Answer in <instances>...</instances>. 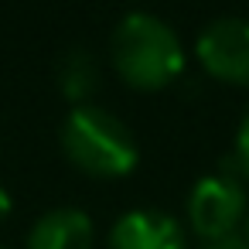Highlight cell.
<instances>
[{"mask_svg":"<svg viewBox=\"0 0 249 249\" xmlns=\"http://www.w3.org/2000/svg\"><path fill=\"white\" fill-rule=\"evenodd\" d=\"M225 160L229 164H222L215 174H205L201 181H195L184 201L188 225L201 235V242L239 232V225H246V215H249V195L242 188L246 178L235 157H225Z\"/></svg>","mask_w":249,"mask_h":249,"instance_id":"cell-3","label":"cell"},{"mask_svg":"<svg viewBox=\"0 0 249 249\" xmlns=\"http://www.w3.org/2000/svg\"><path fill=\"white\" fill-rule=\"evenodd\" d=\"M109 249H188V232L160 208H133L113 222Z\"/></svg>","mask_w":249,"mask_h":249,"instance_id":"cell-5","label":"cell"},{"mask_svg":"<svg viewBox=\"0 0 249 249\" xmlns=\"http://www.w3.org/2000/svg\"><path fill=\"white\" fill-rule=\"evenodd\" d=\"M201 69L229 86H249V21L218 18L212 21L195 45Z\"/></svg>","mask_w":249,"mask_h":249,"instance_id":"cell-4","label":"cell"},{"mask_svg":"<svg viewBox=\"0 0 249 249\" xmlns=\"http://www.w3.org/2000/svg\"><path fill=\"white\" fill-rule=\"evenodd\" d=\"M92 218L75 205H62L38 215V222L28 229L24 249H92Z\"/></svg>","mask_w":249,"mask_h":249,"instance_id":"cell-6","label":"cell"},{"mask_svg":"<svg viewBox=\"0 0 249 249\" xmlns=\"http://www.w3.org/2000/svg\"><path fill=\"white\" fill-rule=\"evenodd\" d=\"M11 208H14V201H11V195H7V188H0V222H4V218L11 215Z\"/></svg>","mask_w":249,"mask_h":249,"instance_id":"cell-10","label":"cell"},{"mask_svg":"<svg viewBox=\"0 0 249 249\" xmlns=\"http://www.w3.org/2000/svg\"><path fill=\"white\" fill-rule=\"evenodd\" d=\"M109 58L116 75L140 92H157L184 72V45L178 31L150 11H130L120 18L109 38Z\"/></svg>","mask_w":249,"mask_h":249,"instance_id":"cell-1","label":"cell"},{"mask_svg":"<svg viewBox=\"0 0 249 249\" xmlns=\"http://www.w3.org/2000/svg\"><path fill=\"white\" fill-rule=\"evenodd\" d=\"M232 157H235V164H239L242 178H249V109H246V116H242V123H239V133H235Z\"/></svg>","mask_w":249,"mask_h":249,"instance_id":"cell-8","label":"cell"},{"mask_svg":"<svg viewBox=\"0 0 249 249\" xmlns=\"http://www.w3.org/2000/svg\"><path fill=\"white\" fill-rule=\"evenodd\" d=\"M62 154L69 157V164L89 178H126L137 160H140V147L133 130L109 109L103 106H72V113L62 123Z\"/></svg>","mask_w":249,"mask_h":249,"instance_id":"cell-2","label":"cell"},{"mask_svg":"<svg viewBox=\"0 0 249 249\" xmlns=\"http://www.w3.org/2000/svg\"><path fill=\"white\" fill-rule=\"evenodd\" d=\"M198 249H249V242H246L242 232H232V235H222V239H205Z\"/></svg>","mask_w":249,"mask_h":249,"instance_id":"cell-9","label":"cell"},{"mask_svg":"<svg viewBox=\"0 0 249 249\" xmlns=\"http://www.w3.org/2000/svg\"><path fill=\"white\" fill-rule=\"evenodd\" d=\"M0 249H4V246H0Z\"/></svg>","mask_w":249,"mask_h":249,"instance_id":"cell-12","label":"cell"},{"mask_svg":"<svg viewBox=\"0 0 249 249\" xmlns=\"http://www.w3.org/2000/svg\"><path fill=\"white\" fill-rule=\"evenodd\" d=\"M242 235H246V242H249V215H246V225H242Z\"/></svg>","mask_w":249,"mask_h":249,"instance_id":"cell-11","label":"cell"},{"mask_svg":"<svg viewBox=\"0 0 249 249\" xmlns=\"http://www.w3.org/2000/svg\"><path fill=\"white\" fill-rule=\"evenodd\" d=\"M55 75H58V89L75 106H86L99 89V62L89 48H69L58 58Z\"/></svg>","mask_w":249,"mask_h":249,"instance_id":"cell-7","label":"cell"}]
</instances>
